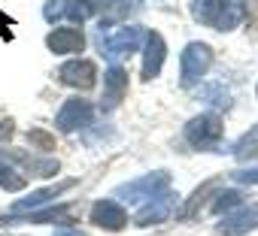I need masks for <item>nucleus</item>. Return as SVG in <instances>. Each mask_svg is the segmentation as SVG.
I'll use <instances>...</instances> for the list:
<instances>
[{"instance_id":"a211bd4d","label":"nucleus","mask_w":258,"mask_h":236,"mask_svg":"<svg viewBox=\"0 0 258 236\" xmlns=\"http://www.w3.org/2000/svg\"><path fill=\"white\" fill-rule=\"evenodd\" d=\"M67 215H70L67 206H55V209H46V212H25L22 224H25V221H28V224H61Z\"/></svg>"},{"instance_id":"ddd939ff","label":"nucleus","mask_w":258,"mask_h":236,"mask_svg":"<svg viewBox=\"0 0 258 236\" xmlns=\"http://www.w3.org/2000/svg\"><path fill=\"white\" fill-rule=\"evenodd\" d=\"M94 76H97V70H94L91 61H67L58 70V79L64 85H73V88H91Z\"/></svg>"},{"instance_id":"f03ea898","label":"nucleus","mask_w":258,"mask_h":236,"mask_svg":"<svg viewBox=\"0 0 258 236\" xmlns=\"http://www.w3.org/2000/svg\"><path fill=\"white\" fill-rule=\"evenodd\" d=\"M164 191H170V173H164V170H155V173H149V176H140V179H134V182H124V185L115 188V194H118L121 200L134 203V206H143V203L155 200V197L164 194Z\"/></svg>"},{"instance_id":"f3484780","label":"nucleus","mask_w":258,"mask_h":236,"mask_svg":"<svg viewBox=\"0 0 258 236\" xmlns=\"http://www.w3.org/2000/svg\"><path fill=\"white\" fill-rule=\"evenodd\" d=\"M231 155H237L240 161H258V125H255L246 137H240V140L234 143Z\"/></svg>"},{"instance_id":"2eb2a0df","label":"nucleus","mask_w":258,"mask_h":236,"mask_svg":"<svg viewBox=\"0 0 258 236\" xmlns=\"http://www.w3.org/2000/svg\"><path fill=\"white\" fill-rule=\"evenodd\" d=\"M67 188H73V179H64V182H58V185L40 188V191L28 194L25 200H19V203L13 206V212H28V209H37V206H43V203H52V200H55V197H61Z\"/></svg>"},{"instance_id":"f8f14e48","label":"nucleus","mask_w":258,"mask_h":236,"mask_svg":"<svg viewBox=\"0 0 258 236\" xmlns=\"http://www.w3.org/2000/svg\"><path fill=\"white\" fill-rule=\"evenodd\" d=\"M46 46L55 55H73V52H82L85 49V37L76 28H58V31H52L46 37Z\"/></svg>"},{"instance_id":"cd10ccee","label":"nucleus","mask_w":258,"mask_h":236,"mask_svg":"<svg viewBox=\"0 0 258 236\" xmlns=\"http://www.w3.org/2000/svg\"><path fill=\"white\" fill-rule=\"evenodd\" d=\"M55 236H85V233H79V230H70V227H58V233Z\"/></svg>"},{"instance_id":"6ab92c4d","label":"nucleus","mask_w":258,"mask_h":236,"mask_svg":"<svg viewBox=\"0 0 258 236\" xmlns=\"http://www.w3.org/2000/svg\"><path fill=\"white\" fill-rule=\"evenodd\" d=\"M64 16L76 25L88 22L94 16V7H91V0H67V7H64Z\"/></svg>"},{"instance_id":"f257e3e1","label":"nucleus","mask_w":258,"mask_h":236,"mask_svg":"<svg viewBox=\"0 0 258 236\" xmlns=\"http://www.w3.org/2000/svg\"><path fill=\"white\" fill-rule=\"evenodd\" d=\"M191 16L216 31H234L243 22L240 0H191Z\"/></svg>"},{"instance_id":"39448f33","label":"nucleus","mask_w":258,"mask_h":236,"mask_svg":"<svg viewBox=\"0 0 258 236\" xmlns=\"http://www.w3.org/2000/svg\"><path fill=\"white\" fill-rule=\"evenodd\" d=\"M213 67V49L207 46V43H188L185 49H182V85L188 88V85H195L207 70Z\"/></svg>"},{"instance_id":"a878e982","label":"nucleus","mask_w":258,"mask_h":236,"mask_svg":"<svg viewBox=\"0 0 258 236\" xmlns=\"http://www.w3.org/2000/svg\"><path fill=\"white\" fill-rule=\"evenodd\" d=\"M201 97H204V100H216L213 106H222V103H219V97H222V100H228V94H225L219 85H210V88H204V91H201Z\"/></svg>"},{"instance_id":"4468645a","label":"nucleus","mask_w":258,"mask_h":236,"mask_svg":"<svg viewBox=\"0 0 258 236\" xmlns=\"http://www.w3.org/2000/svg\"><path fill=\"white\" fill-rule=\"evenodd\" d=\"M173 206H176V194L173 191H164V194H158L155 200H149L146 203V209H140L137 212V224H158V221H164V218H170L173 215Z\"/></svg>"},{"instance_id":"5701e85b","label":"nucleus","mask_w":258,"mask_h":236,"mask_svg":"<svg viewBox=\"0 0 258 236\" xmlns=\"http://www.w3.org/2000/svg\"><path fill=\"white\" fill-rule=\"evenodd\" d=\"M28 143H31L34 149H40V152H52V149H55V137L46 134V131H40V128L28 131Z\"/></svg>"},{"instance_id":"1a4fd4ad","label":"nucleus","mask_w":258,"mask_h":236,"mask_svg":"<svg viewBox=\"0 0 258 236\" xmlns=\"http://www.w3.org/2000/svg\"><path fill=\"white\" fill-rule=\"evenodd\" d=\"M124 91H127V73L121 70V67H109L106 70V76H103V94H100V109L103 112H112L118 103H121V97H124Z\"/></svg>"},{"instance_id":"6e6552de","label":"nucleus","mask_w":258,"mask_h":236,"mask_svg":"<svg viewBox=\"0 0 258 236\" xmlns=\"http://www.w3.org/2000/svg\"><path fill=\"white\" fill-rule=\"evenodd\" d=\"M146 55H143V79H155L164 67V58H167V43L158 31H146Z\"/></svg>"},{"instance_id":"20e7f679","label":"nucleus","mask_w":258,"mask_h":236,"mask_svg":"<svg viewBox=\"0 0 258 236\" xmlns=\"http://www.w3.org/2000/svg\"><path fill=\"white\" fill-rule=\"evenodd\" d=\"M146 40V28L140 25H124V28H115L109 31L103 40H100V52L106 61H115V58H124V55H131L143 46Z\"/></svg>"},{"instance_id":"dca6fc26","label":"nucleus","mask_w":258,"mask_h":236,"mask_svg":"<svg viewBox=\"0 0 258 236\" xmlns=\"http://www.w3.org/2000/svg\"><path fill=\"white\" fill-rule=\"evenodd\" d=\"M91 7L94 13H103L106 19H124L140 7V0H91Z\"/></svg>"},{"instance_id":"412c9836","label":"nucleus","mask_w":258,"mask_h":236,"mask_svg":"<svg viewBox=\"0 0 258 236\" xmlns=\"http://www.w3.org/2000/svg\"><path fill=\"white\" fill-rule=\"evenodd\" d=\"M219 188V179H210V182H204L195 194H191V200L185 203V209H182V215H198V209L204 206V200H207V194H213Z\"/></svg>"},{"instance_id":"9b49d317","label":"nucleus","mask_w":258,"mask_h":236,"mask_svg":"<svg viewBox=\"0 0 258 236\" xmlns=\"http://www.w3.org/2000/svg\"><path fill=\"white\" fill-rule=\"evenodd\" d=\"M0 161L19 164L28 179H31V176H52V173H58V161H52V158L37 161V158H31V155H22V152H0Z\"/></svg>"},{"instance_id":"aec40b11","label":"nucleus","mask_w":258,"mask_h":236,"mask_svg":"<svg viewBox=\"0 0 258 236\" xmlns=\"http://www.w3.org/2000/svg\"><path fill=\"white\" fill-rule=\"evenodd\" d=\"M25 182H28V176H22L19 170L7 167V161H0V188L4 191H22Z\"/></svg>"},{"instance_id":"bb28decb","label":"nucleus","mask_w":258,"mask_h":236,"mask_svg":"<svg viewBox=\"0 0 258 236\" xmlns=\"http://www.w3.org/2000/svg\"><path fill=\"white\" fill-rule=\"evenodd\" d=\"M13 118H4V122H0V143H7L10 137H13Z\"/></svg>"},{"instance_id":"b1692460","label":"nucleus","mask_w":258,"mask_h":236,"mask_svg":"<svg viewBox=\"0 0 258 236\" xmlns=\"http://www.w3.org/2000/svg\"><path fill=\"white\" fill-rule=\"evenodd\" d=\"M64 7H67V0H49L46 10H43L46 22H58V19H64Z\"/></svg>"},{"instance_id":"393cba45","label":"nucleus","mask_w":258,"mask_h":236,"mask_svg":"<svg viewBox=\"0 0 258 236\" xmlns=\"http://www.w3.org/2000/svg\"><path fill=\"white\" fill-rule=\"evenodd\" d=\"M231 179H234V182H240V185H258V167L237 170V173H231Z\"/></svg>"},{"instance_id":"0eeeda50","label":"nucleus","mask_w":258,"mask_h":236,"mask_svg":"<svg viewBox=\"0 0 258 236\" xmlns=\"http://www.w3.org/2000/svg\"><path fill=\"white\" fill-rule=\"evenodd\" d=\"M258 227V203H249V206H237L231 215H225L219 221V233L225 236H243V233H252Z\"/></svg>"},{"instance_id":"423d86ee","label":"nucleus","mask_w":258,"mask_h":236,"mask_svg":"<svg viewBox=\"0 0 258 236\" xmlns=\"http://www.w3.org/2000/svg\"><path fill=\"white\" fill-rule=\"evenodd\" d=\"M91 122H94V106H91L88 100H79V97L67 100V103L61 106L58 118H55V125H58L64 134H73V131H85Z\"/></svg>"},{"instance_id":"7ed1b4c3","label":"nucleus","mask_w":258,"mask_h":236,"mask_svg":"<svg viewBox=\"0 0 258 236\" xmlns=\"http://www.w3.org/2000/svg\"><path fill=\"white\" fill-rule=\"evenodd\" d=\"M185 143L198 152H213L222 143V118L213 115V112L195 115L185 125Z\"/></svg>"},{"instance_id":"9d476101","label":"nucleus","mask_w":258,"mask_h":236,"mask_svg":"<svg viewBox=\"0 0 258 236\" xmlns=\"http://www.w3.org/2000/svg\"><path fill=\"white\" fill-rule=\"evenodd\" d=\"M91 221L97 227H103V230H112V233L127 227V215L115 200H97L94 209H91Z\"/></svg>"},{"instance_id":"4be33fe9","label":"nucleus","mask_w":258,"mask_h":236,"mask_svg":"<svg viewBox=\"0 0 258 236\" xmlns=\"http://www.w3.org/2000/svg\"><path fill=\"white\" fill-rule=\"evenodd\" d=\"M240 203H243L240 191H222L213 197V212H228V209H237Z\"/></svg>"}]
</instances>
